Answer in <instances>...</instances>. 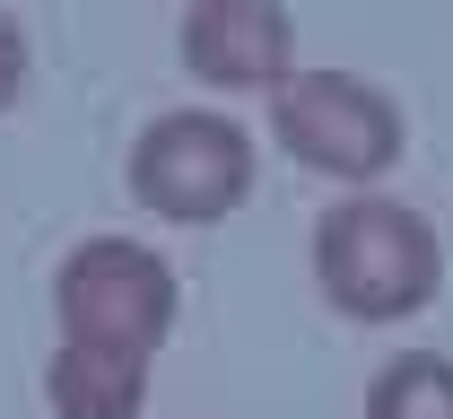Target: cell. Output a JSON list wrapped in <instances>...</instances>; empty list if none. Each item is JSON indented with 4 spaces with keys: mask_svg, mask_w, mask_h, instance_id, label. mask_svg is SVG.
<instances>
[{
    "mask_svg": "<svg viewBox=\"0 0 453 419\" xmlns=\"http://www.w3.org/2000/svg\"><path fill=\"white\" fill-rule=\"evenodd\" d=\"M314 289L349 323H410L445 289V244L427 228V210H410L393 192H357L314 219Z\"/></svg>",
    "mask_w": 453,
    "mask_h": 419,
    "instance_id": "1",
    "label": "cell"
},
{
    "mask_svg": "<svg viewBox=\"0 0 453 419\" xmlns=\"http://www.w3.org/2000/svg\"><path fill=\"white\" fill-rule=\"evenodd\" d=\"M271 140L332 183H384L410 149L401 105L357 70H296L271 97Z\"/></svg>",
    "mask_w": 453,
    "mask_h": 419,
    "instance_id": "2",
    "label": "cell"
},
{
    "mask_svg": "<svg viewBox=\"0 0 453 419\" xmlns=\"http://www.w3.org/2000/svg\"><path fill=\"white\" fill-rule=\"evenodd\" d=\"M53 314H61V341L157 359V341L174 332V262L140 237H88L53 271Z\"/></svg>",
    "mask_w": 453,
    "mask_h": 419,
    "instance_id": "3",
    "label": "cell"
},
{
    "mask_svg": "<svg viewBox=\"0 0 453 419\" xmlns=\"http://www.w3.org/2000/svg\"><path fill=\"white\" fill-rule=\"evenodd\" d=\"M253 192V131L235 114H157L131 140V201L166 228H219Z\"/></svg>",
    "mask_w": 453,
    "mask_h": 419,
    "instance_id": "4",
    "label": "cell"
},
{
    "mask_svg": "<svg viewBox=\"0 0 453 419\" xmlns=\"http://www.w3.org/2000/svg\"><path fill=\"white\" fill-rule=\"evenodd\" d=\"M174 44H183V70L219 97H253V88L280 97L296 79V18L271 0H201L183 9Z\"/></svg>",
    "mask_w": 453,
    "mask_h": 419,
    "instance_id": "5",
    "label": "cell"
},
{
    "mask_svg": "<svg viewBox=\"0 0 453 419\" xmlns=\"http://www.w3.org/2000/svg\"><path fill=\"white\" fill-rule=\"evenodd\" d=\"M44 402H53V419H140L149 359L140 350H96V341H61L53 367H44Z\"/></svg>",
    "mask_w": 453,
    "mask_h": 419,
    "instance_id": "6",
    "label": "cell"
},
{
    "mask_svg": "<svg viewBox=\"0 0 453 419\" xmlns=\"http://www.w3.org/2000/svg\"><path fill=\"white\" fill-rule=\"evenodd\" d=\"M366 419H453V359L436 350H401L366 384Z\"/></svg>",
    "mask_w": 453,
    "mask_h": 419,
    "instance_id": "7",
    "label": "cell"
},
{
    "mask_svg": "<svg viewBox=\"0 0 453 419\" xmlns=\"http://www.w3.org/2000/svg\"><path fill=\"white\" fill-rule=\"evenodd\" d=\"M18 97H27V27L0 9V114H9Z\"/></svg>",
    "mask_w": 453,
    "mask_h": 419,
    "instance_id": "8",
    "label": "cell"
}]
</instances>
